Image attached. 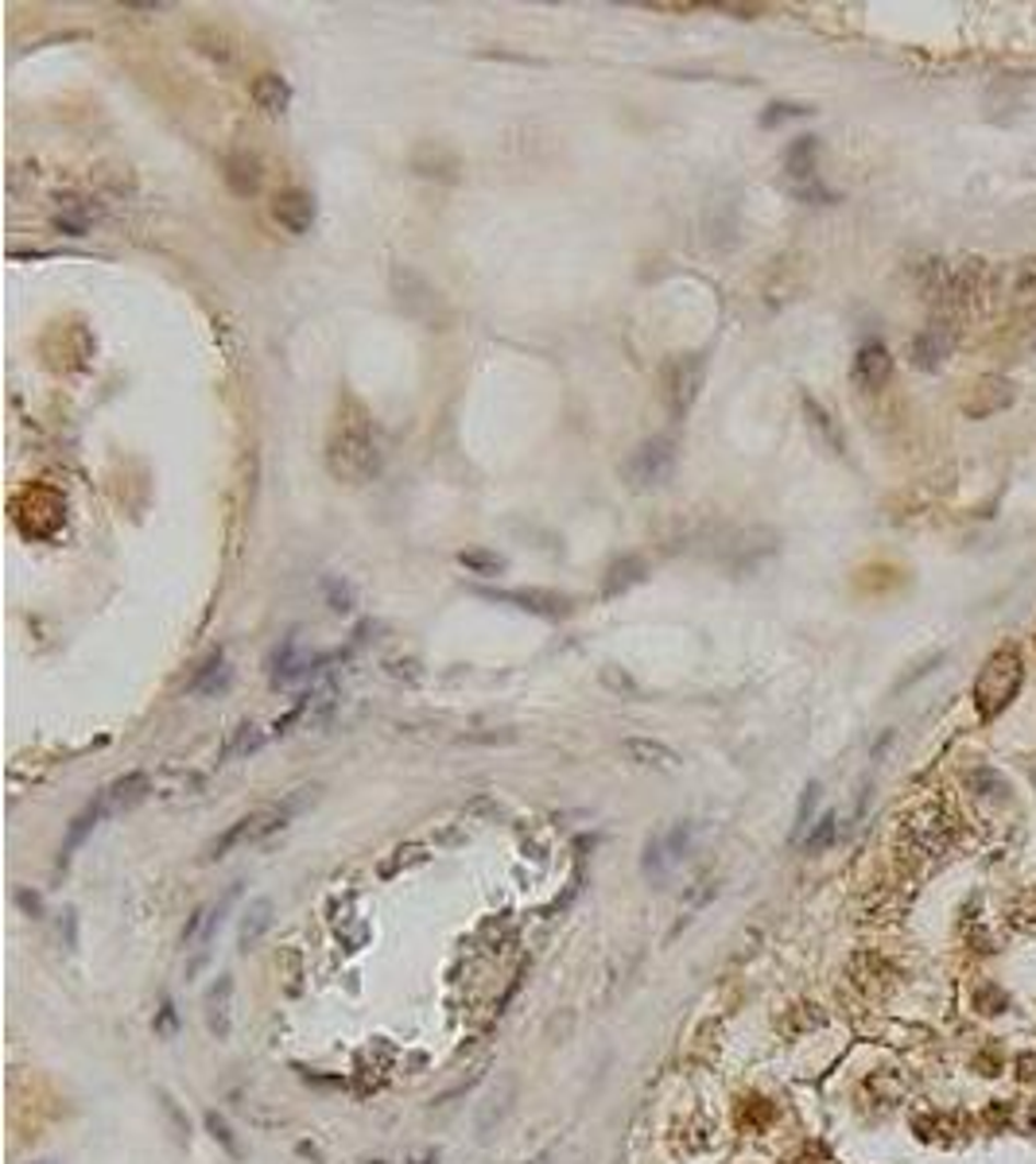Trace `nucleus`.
<instances>
[{"instance_id":"obj_1","label":"nucleus","mask_w":1036,"mask_h":1164,"mask_svg":"<svg viewBox=\"0 0 1036 1164\" xmlns=\"http://www.w3.org/2000/svg\"><path fill=\"white\" fill-rule=\"evenodd\" d=\"M326 466L342 482H369L381 470V442L366 419H342L326 442Z\"/></svg>"},{"instance_id":"obj_2","label":"nucleus","mask_w":1036,"mask_h":1164,"mask_svg":"<svg viewBox=\"0 0 1036 1164\" xmlns=\"http://www.w3.org/2000/svg\"><path fill=\"white\" fill-rule=\"evenodd\" d=\"M1021 676H1025V660H1021L1017 648H1002V653L990 656V660L982 664V671H978V680H975L978 714H982V718H994V714H1002L1005 706L1013 703V695H1017Z\"/></svg>"},{"instance_id":"obj_3","label":"nucleus","mask_w":1036,"mask_h":1164,"mask_svg":"<svg viewBox=\"0 0 1036 1164\" xmlns=\"http://www.w3.org/2000/svg\"><path fill=\"white\" fill-rule=\"evenodd\" d=\"M706 381V357L703 354H671L660 366V392L668 404L671 419H683L695 408L699 392Z\"/></svg>"},{"instance_id":"obj_4","label":"nucleus","mask_w":1036,"mask_h":1164,"mask_svg":"<svg viewBox=\"0 0 1036 1164\" xmlns=\"http://www.w3.org/2000/svg\"><path fill=\"white\" fill-rule=\"evenodd\" d=\"M671 470H676V442L668 435H653V439H645L637 451L629 454L621 474H625V482L637 494H648V489H660L668 482Z\"/></svg>"},{"instance_id":"obj_5","label":"nucleus","mask_w":1036,"mask_h":1164,"mask_svg":"<svg viewBox=\"0 0 1036 1164\" xmlns=\"http://www.w3.org/2000/svg\"><path fill=\"white\" fill-rule=\"evenodd\" d=\"M314 214H319L314 198L307 195V191H299V187H288V191H280V195L273 198L276 226H280V230H288V233H296V238H303V233L311 230Z\"/></svg>"},{"instance_id":"obj_6","label":"nucleus","mask_w":1036,"mask_h":1164,"mask_svg":"<svg viewBox=\"0 0 1036 1164\" xmlns=\"http://www.w3.org/2000/svg\"><path fill=\"white\" fill-rule=\"evenodd\" d=\"M893 373V357L882 342H862L859 354H854V366H850V377L859 384L862 392H877Z\"/></svg>"},{"instance_id":"obj_7","label":"nucleus","mask_w":1036,"mask_h":1164,"mask_svg":"<svg viewBox=\"0 0 1036 1164\" xmlns=\"http://www.w3.org/2000/svg\"><path fill=\"white\" fill-rule=\"evenodd\" d=\"M233 901H238V885H233V889L226 892L218 904H203V909L191 917L187 932H183V947H187V952H206V947H210V940H214V932L221 927V917H226V909H230Z\"/></svg>"},{"instance_id":"obj_8","label":"nucleus","mask_w":1036,"mask_h":1164,"mask_svg":"<svg viewBox=\"0 0 1036 1164\" xmlns=\"http://www.w3.org/2000/svg\"><path fill=\"white\" fill-rule=\"evenodd\" d=\"M482 598H493V602H513L517 610L544 613V618H560V613L571 610V598L552 595V590H482Z\"/></svg>"},{"instance_id":"obj_9","label":"nucleus","mask_w":1036,"mask_h":1164,"mask_svg":"<svg viewBox=\"0 0 1036 1164\" xmlns=\"http://www.w3.org/2000/svg\"><path fill=\"white\" fill-rule=\"evenodd\" d=\"M1010 404H1013V384L1005 381V377H982L978 389L970 392V400L963 404V412H967L970 419H986V416H994V412L1010 408Z\"/></svg>"},{"instance_id":"obj_10","label":"nucleus","mask_w":1036,"mask_h":1164,"mask_svg":"<svg viewBox=\"0 0 1036 1164\" xmlns=\"http://www.w3.org/2000/svg\"><path fill=\"white\" fill-rule=\"evenodd\" d=\"M148 788H152L148 773H128V776H120V781H113L110 788L97 792V799H102L105 816H120V811L137 808L140 799L148 796Z\"/></svg>"},{"instance_id":"obj_11","label":"nucleus","mask_w":1036,"mask_h":1164,"mask_svg":"<svg viewBox=\"0 0 1036 1164\" xmlns=\"http://www.w3.org/2000/svg\"><path fill=\"white\" fill-rule=\"evenodd\" d=\"M249 94H253L256 110H264L268 117H280V113L291 105V85H288V78L276 74V70H264V74H256L253 85H249Z\"/></svg>"},{"instance_id":"obj_12","label":"nucleus","mask_w":1036,"mask_h":1164,"mask_svg":"<svg viewBox=\"0 0 1036 1164\" xmlns=\"http://www.w3.org/2000/svg\"><path fill=\"white\" fill-rule=\"evenodd\" d=\"M621 749H625L629 761H637V765H648V769H668L671 773V769L683 765V757L656 738H625L621 741Z\"/></svg>"},{"instance_id":"obj_13","label":"nucleus","mask_w":1036,"mask_h":1164,"mask_svg":"<svg viewBox=\"0 0 1036 1164\" xmlns=\"http://www.w3.org/2000/svg\"><path fill=\"white\" fill-rule=\"evenodd\" d=\"M230 998H233V978L221 975L214 982V990L206 994V1025L218 1040H230L233 1025H230Z\"/></svg>"},{"instance_id":"obj_14","label":"nucleus","mask_w":1036,"mask_h":1164,"mask_svg":"<svg viewBox=\"0 0 1036 1164\" xmlns=\"http://www.w3.org/2000/svg\"><path fill=\"white\" fill-rule=\"evenodd\" d=\"M226 183H230L233 195H241V198L256 195V191H261V163L245 152L230 155V160H226Z\"/></svg>"},{"instance_id":"obj_15","label":"nucleus","mask_w":1036,"mask_h":1164,"mask_svg":"<svg viewBox=\"0 0 1036 1164\" xmlns=\"http://www.w3.org/2000/svg\"><path fill=\"white\" fill-rule=\"evenodd\" d=\"M273 927V901L268 897H261V901L249 904L245 920H241V932H238V944L241 952H253L256 944H261V935Z\"/></svg>"},{"instance_id":"obj_16","label":"nucleus","mask_w":1036,"mask_h":1164,"mask_svg":"<svg viewBox=\"0 0 1036 1164\" xmlns=\"http://www.w3.org/2000/svg\"><path fill=\"white\" fill-rule=\"evenodd\" d=\"M947 354H952V338L940 334V326H932V331H924L917 342H912V357H917L920 369H940V361Z\"/></svg>"},{"instance_id":"obj_17","label":"nucleus","mask_w":1036,"mask_h":1164,"mask_svg":"<svg viewBox=\"0 0 1036 1164\" xmlns=\"http://www.w3.org/2000/svg\"><path fill=\"white\" fill-rule=\"evenodd\" d=\"M226 683H230V668H226V656H221V648H218V653L206 656V664L198 668L195 680L187 683V691H195V695H214V691H221Z\"/></svg>"},{"instance_id":"obj_18","label":"nucleus","mask_w":1036,"mask_h":1164,"mask_svg":"<svg viewBox=\"0 0 1036 1164\" xmlns=\"http://www.w3.org/2000/svg\"><path fill=\"white\" fill-rule=\"evenodd\" d=\"M816 155H819L816 137H799L788 148V155H784V168H788L792 178H816Z\"/></svg>"},{"instance_id":"obj_19","label":"nucleus","mask_w":1036,"mask_h":1164,"mask_svg":"<svg viewBox=\"0 0 1036 1164\" xmlns=\"http://www.w3.org/2000/svg\"><path fill=\"white\" fill-rule=\"evenodd\" d=\"M245 842H253V816L238 819V823H233L230 831H221L218 839H214L210 846H206L203 858H206V862H218V858H226V854H230L233 846H245Z\"/></svg>"},{"instance_id":"obj_20","label":"nucleus","mask_w":1036,"mask_h":1164,"mask_svg":"<svg viewBox=\"0 0 1036 1164\" xmlns=\"http://www.w3.org/2000/svg\"><path fill=\"white\" fill-rule=\"evenodd\" d=\"M102 819H105L102 799H94V804H90V808H85L82 816H74V823H70V831H67V842H62V862H67L70 854H74V850L82 846V842H85V834L94 831V827L102 823Z\"/></svg>"},{"instance_id":"obj_21","label":"nucleus","mask_w":1036,"mask_h":1164,"mask_svg":"<svg viewBox=\"0 0 1036 1164\" xmlns=\"http://www.w3.org/2000/svg\"><path fill=\"white\" fill-rule=\"evenodd\" d=\"M261 746H264V730H261V726L241 723L238 730L230 734V741L221 746V761H233V757H245V753H253V749H261Z\"/></svg>"},{"instance_id":"obj_22","label":"nucleus","mask_w":1036,"mask_h":1164,"mask_svg":"<svg viewBox=\"0 0 1036 1164\" xmlns=\"http://www.w3.org/2000/svg\"><path fill=\"white\" fill-rule=\"evenodd\" d=\"M641 578H645V563H641V560H621V563H613L610 575H606L602 595L613 598V595H621V590L633 587V583H641Z\"/></svg>"},{"instance_id":"obj_23","label":"nucleus","mask_w":1036,"mask_h":1164,"mask_svg":"<svg viewBox=\"0 0 1036 1164\" xmlns=\"http://www.w3.org/2000/svg\"><path fill=\"white\" fill-rule=\"evenodd\" d=\"M459 563L467 571H474V575H502L505 571V560L497 552H482V548H470V552L459 555Z\"/></svg>"},{"instance_id":"obj_24","label":"nucleus","mask_w":1036,"mask_h":1164,"mask_svg":"<svg viewBox=\"0 0 1036 1164\" xmlns=\"http://www.w3.org/2000/svg\"><path fill=\"white\" fill-rule=\"evenodd\" d=\"M804 408H807V416H811V427H819V431L827 435V442H831L834 451H842V435L834 431V424H831V416H827L824 404H819V400H811V396H804Z\"/></svg>"},{"instance_id":"obj_25","label":"nucleus","mask_w":1036,"mask_h":1164,"mask_svg":"<svg viewBox=\"0 0 1036 1164\" xmlns=\"http://www.w3.org/2000/svg\"><path fill=\"white\" fill-rule=\"evenodd\" d=\"M834 831H839V819H834V816H824V819L816 823V831L807 834L804 850H807V854H819V850H827V846H831V839H834Z\"/></svg>"},{"instance_id":"obj_26","label":"nucleus","mask_w":1036,"mask_h":1164,"mask_svg":"<svg viewBox=\"0 0 1036 1164\" xmlns=\"http://www.w3.org/2000/svg\"><path fill=\"white\" fill-rule=\"evenodd\" d=\"M602 683H606V688H610V691H625V695H641L637 680H633V676H625V671H618V668H613V664H606V668H602Z\"/></svg>"},{"instance_id":"obj_27","label":"nucleus","mask_w":1036,"mask_h":1164,"mask_svg":"<svg viewBox=\"0 0 1036 1164\" xmlns=\"http://www.w3.org/2000/svg\"><path fill=\"white\" fill-rule=\"evenodd\" d=\"M424 858H427V854H424V846H400V850H396V858H392V862H384V866H381V874H384V877H392L400 866H412V862H424Z\"/></svg>"},{"instance_id":"obj_28","label":"nucleus","mask_w":1036,"mask_h":1164,"mask_svg":"<svg viewBox=\"0 0 1036 1164\" xmlns=\"http://www.w3.org/2000/svg\"><path fill=\"white\" fill-rule=\"evenodd\" d=\"M711 897H714V881H699V889L688 897V904H680L683 924H688V920H691V912H695V909H703V904L711 901Z\"/></svg>"},{"instance_id":"obj_29","label":"nucleus","mask_w":1036,"mask_h":1164,"mask_svg":"<svg viewBox=\"0 0 1036 1164\" xmlns=\"http://www.w3.org/2000/svg\"><path fill=\"white\" fill-rule=\"evenodd\" d=\"M175 1028H179L175 1002H171V998H163V1010H160V1017H156V1033H160V1037H175Z\"/></svg>"},{"instance_id":"obj_30","label":"nucleus","mask_w":1036,"mask_h":1164,"mask_svg":"<svg viewBox=\"0 0 1036 1164\" xmlns=\"http://www.w3.org/2000/svg\"><path fill=\"white\" fill-rule=\"evenodd\" d=\"M326 590H331V610L334 613L354 610V595H349V587H342V583H326Z\"/></svg>"},{"instance_id":"obj_31","label":"nucleus","mask_w":1036,"mask_h":1164,"mask_svg":"<svg viewBox=\"0 0 1036 1164\" xmlns=\"http://www.w3.org/2000/svg\"><path fill=\"white\" fill-rule=\"evenodd\" d=\"M816 799H819V784H811V788L804 792V804H799V816H796V839H799V834H804L807 816H811V808H816Z\"/></svg>"},{"instance_id":"obj_32","label":"nucleus","mask_w":1036,"mask_h":1164,"mask_svg":"<svg viewBox=\"0 0 1036 1164\" xmlns=\"http://www.w3.org/2000/svg\"><path fill=\"white\" fill-rule=\"evenodd\" d=\"M160 1103H163V1110H168V1118H171V1126H175V1133H179V1138H187V1122H183V1114H179V1106L175 1103H171V1095H168V1091H160Z\"/></svg>"},{"instance_id":"obj_33","label":"nucleus","mask_w":1036,"mask_h":1164,"mask_svg":"<svg viewBox=\"0 0 1036 1164\" xmlns=\"http://www.w3.org/2000/svg\"><path fill=\"white\" fill-rule=\"evenodd\" d=\"M206 1126H210V1130H214V1138H218V1141H221V1145L230 1149V1153H238V1145H233L230 1130H226V1122H221L218 1114H206Z\"/></svg>"},{"instance_id":"obj_34","label":"nucleus","mask_w":1036,"mask_h":1164,"mask_svg":"<svg viewBox=\"0 0 1036 1164\" xmlns=\"http://www.w3.org/2000/svg\"><path fill=\"white\" fill-rule=\"evenodd\" d=\"M799 113H804V110H799V105H773V113H764V125H776V120H784V117H799Z\"/></svg>"},{"instance_id":"obj_35","label":"nucleus","mask_w":1036,"mask_h":1164,"mask_svg":"<svg viewBox=\"0 0 1036 1164\" xmlns=\"http://www.w3.org/2000/svg\"><path fill=\"white\" fill-rule=\"evenodd\" d=\"M67 947H70V952L78 947V940H74V912H67Z\"/></svg>"},{"instance_id":"obj_36","label":"nucleus","mask_w":1036,"mask_h":1164,"mask_svg":"<svg viewBox=\"0 0 1036 1164\" xmlns=\"http://www.w3.org/2000/svg\"><path fill=\"white\" fill-rule=\"evenodd\" d=\"M35 1164H59V1161H35Z\"/></svg>"}]
</instances>
